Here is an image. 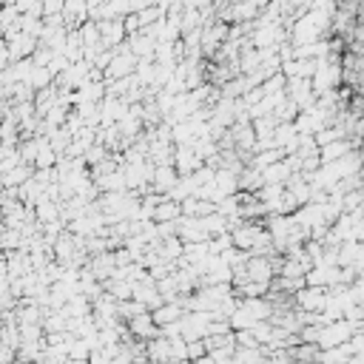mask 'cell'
<instances>
[{"label":"cell","mask_w":364,"mask_h":364,"mask_svg":"<svg viewBox=\"0 0 364 364\" xmlns=\"http://www.w3.org/2000/svg\"><path fill=\"white\" fill-rule=\"evenodd\" d=\"M38 213H40V220H52V216H54V208H52L49 202H40V211H38Z\"/></svg>","instance_id":"7a4b0ae2"},{"label":"cell","mask_w":364,"mask_h":364,"mask_svg":"<svg viewBox=\"0 0 364 364\" xmlns=\"http://www.w3.org/2000/svg\"><path fill=\"white\" fill-rule=\"evenodd\" d=\"M12 54H9V43H3L0 40V68H6V60H9Z\"/></svg>","instance_id":"6da1fadb"}]
</instances>
